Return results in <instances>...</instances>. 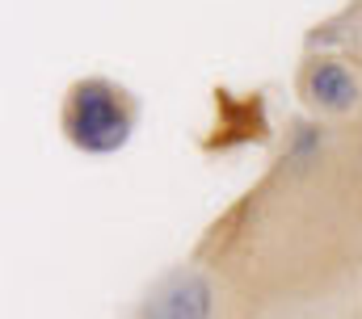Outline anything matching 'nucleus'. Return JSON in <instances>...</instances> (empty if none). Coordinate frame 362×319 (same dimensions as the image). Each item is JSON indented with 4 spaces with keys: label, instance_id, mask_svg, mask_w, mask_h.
I'll list each match as a JSON object with an SVG mask.
<instances>
[{
    "label": "nucleus",
    "instance_id": "f257e3e1",
    "mask_svg": "<svg viewBox=\"0 0 362 319\" xmlns=\"http://www.w3.org/2000/svg\"><path fill=\"white\" fill-rule=\"evenodd\" d=\"M202 260L240 319H362V168L325 126H299L274 172L211 227Z\"/></svg>",
    "mask_w": 362,
    "mask_h": 319
},
{
    "label": "nucleus",
    "instance_id": "f03ea898",
    "mask_svg": "<svg viewBox=\"0 0 362 319\" xmlns=\"http://www.w3.org/2000/svg\"><path fill=\"white\" fill-rule=\"evenodd\" d=\"M139 126V101L131 88L105 76L72 80L59 105V131L64 139L85 156H114L131 143Z\"/></svg>",
    "mask_w": 362,
    "mask_h": 319
},
{
    "label": "nucleus",
    "instance_id": "7ed1b4c3",
    "mask_svg": "<svg viewBox=\"0 0 362 319\" xmlns=\"http://www.w3.org/2000/svg\"><path fill=\"white\" fill-rule=\"evenodd\" d=\"M131 319H240V303L206 260H181L144 290Z\"/></svg>",
    "mask_w": 362,
    "mask_h": 319
},
{
    "label": "nucleus",
    "instance_id": "20e7f679",
    "mask_svg": "<svg viewBox=\"0 0 362 319\" xmlns=\"http://www.w3.org/2000/svg\"><path fill=\"white\" fill-rule=\"evenodd\" d=\"M295 97L320 122H346L362 114V68L346 55H308L295 72Z\"/></svg>",
    "mask_w": 362,
    "mask_h": 319
},
{
    "label": "nucleus",
    "instance_id": "39448f33",
    "mask_svg": "<svg viewBox=\"0 0 362 319\" xmlns=\"http://www.w3.org/2000/svg\"><path fill=\"white\" fill-rule=\"evenodd\" d=\"M354 160H358V168H362V135L354 139Z\"/></svg>",
    "mask_w": 362,
    "mask_h": 319
}]
</instances>
